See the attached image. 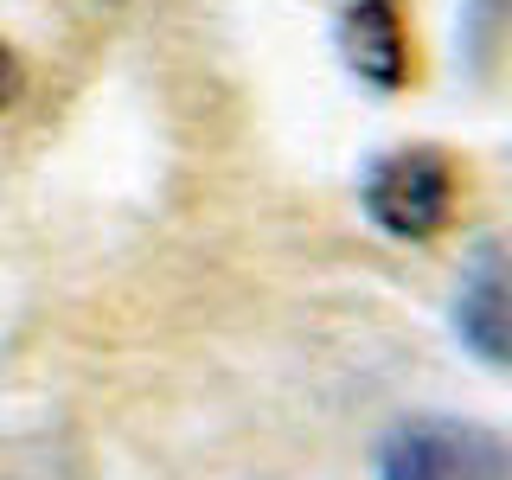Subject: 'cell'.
<instances>
[{
    "label": "cell",
    "instance_id": "cell-1",
    "mask_svg": "<svg viewBox=\"0 0 512 480\" xmlns=\"http://www.w3.org/2000/svg\"><path fill=\"white\" fill-rule=\"evenodd\" d=\"M359 205L397 244H436L455 224L461 205V173L455 154L436 141H404V148H384L359 180Z\"/></svg>",
    "mask_w": 512,
    "mask_h": 480
},
{
    "label": "cell",
    "instance_id": "cell-4",
    "mask_svg": "<svg viewBox=\"0 0 512 480\" xmlns=\"http://www.w3.org/2000/svg\"><path fill=\"white\" fill-rule=\"evenodd\" d=\"M340 45H346L352 71L384 96H397L416 77V45H410L404 0H346L340 7Z\"/></svg>",
    "mask_w": 512,
    "mask_h": 480
},
{
    "label": "cell",
    "instance_id": "cell-3",
    "mask_svg": "<svg viewBox=\"0 0 512 480\" xmlns=\"http://www.w3.org/2000/svg\"><path fill=\"white\" fill-rule=\"evenodd\" d=\"M455 340L474 352L487 372H512V244L487 237L461 263L455 282Z\"/></svg>",
    "mask_w": 512,
    "mask_h": 480
},
{
    "label": "cell",
    "instance_id": "cell-2",
    "mask_svg": "<svg viewBox=\"0 0 512 480\" xmlns=\"http://www.w3.org/2000/svg\"><path fill=\"white\" fill-rule=\"evenodd\" d=\"M378 480H512V429L474 416H404L378 442Z\"/></svg>",
    "mask_w": 512,
    "mask_h": 480
},
{
    "label": "cell",
    "instance_id": "cell-5",
    "mask_svg": "<svg viewBox=\"0 0 512 480\" xmlns=\"http://www.w3.org/2000/svg\"><path fill=\"white\" fill-rule=\"evenodd\" d=\"M455 39H461V64L474 84H493L512 58V0H461L455 13Z\"/></svg>",
    "mask_w": 512,
    "mask_h": 480
},
{
    "label": "cell",
    "instance_id": "cell-6",
    "mask_svg": "<svg viewBox=\"0 0 512 480\" xmlns=\"http://www.w3.org/2000/svg\"><path fill=\"white\" fill-rule=\"evenodd\" d=\"M13 96H20V58H13V45L0 39V109H7Z\"/></svg>",
    "mask_w": 512,
    "mask_h": 480
}]
</instances>
